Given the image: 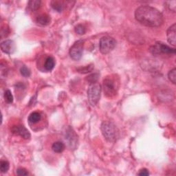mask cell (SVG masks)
Segmentation results:
<instances>
[{"label": "cell", "instance_id": "9a60e30c", "mask_svg": "<svg viewBox=\"0 0 176 176\" xmlns=\"http://www.w3.org/2000/svg\"><path fill=\"white\" fill-rule=\"evenodd\" d=\"M52 149L55 153H61L65 149V145L62 142H56L52 145Z\"/></svg>", "mask_w": 176, "mask_h": 176}, {"label": "cell", "instance_id": "277c9868", "mask_svg": "<svg viewBox=\"0 0 176 176\" xmlns=\"http://www.w3.org/2000/svg\"><path fill=\"white\" fill-rule=\"evenodd\" d=\"M101 93V86L98 83H93L89 85L88 89V98L89 103L95 106L100 100Z\"/></svg>", "mask_w": 176, "mask_h": 176}, {"label": "cell", "instance_id": "52a82bcc", "mask_svg": "<svg viewBox=\"0 0 176 176\" xmlns=\"http://www.w3.org/2000/svg\"><path fill=\"white\" fill-rule=\"evenodd\" d=\"M83 40H78L75 42L70 49V55L71 58L75 61L81 59L83 55Z\"/></svg>", "mask_w": 176, "mask_h": 176}, {"label": "cell", "instance_id": "44dd1931", "mask_svg": "<svg viewBox=\"0 0 176 176\" xmlns=\"http://www.w3.org/2000/svg\"><path fill=\"white\" fill-rule=\"evenodd\" d=\"M75 32H76L78 35H83L86 32V28L83 25L78 24L76 26V28H75Z\"/></svg>", "mask_w": 176, "mask_h": 176}, {"label": "cell", "instance_id": "4fadbf2b", "mask_svg": "<svg viewBox=\"0 0 176 176\" xmlns=\"http://www.w3.org/2000/svg\"><path fill=\"white\" fill-rule=\"evenodd\" d=\"M37 22L42 25V26H46V25H48L50 23V17L49 15H46V14H43V15H41L37 17Z\"/></svg>", "mask_w": 176, "mask_h": 176}, {"label": "cell", "instance_id": "d6986e66", "mask_svg": "<svg viewBox=\"0 0 176 176\" xmlns=\"http://www.w3.org/2000/svg\"><path fill=\"white\" fill-rule=\"evenodd\" d=\"M93 69H94V66H93V65H89V66H87L85 67H81L80 68H78V72L85 74V73L90 72Z\"/></svg>", "mask_w": 176, "mask_h": 176}, {"label": "cell", "instance_id": "8fae6325", "mask_svg": "<svg viewBox=\"0 0 176 176\" xmlns=\"http://www.w3.org/2000/svg\"><path fill=\"white\" fill-rule=\"evenodd\" d=\"M176 25L175 24L172 25L171 26L168 28L167 30V41L168 44L175 46V41H176Z\"/></svg>", "mask_w": 176, "mask_h": 176}, {"label": "cell", "instance_id": "484cf974", "mask_svg": "<svg viewBox=\"0 0 176 176\" xmlns=\"http://www.w3.org/2000/svg\"><path fill=\"white\" fill-rule=\"evenodd\" d=\"M17 174L18 175H28V172L24 168H19L17 170Z\"/></svg>", "mask_w": 176, "mask_h": 176}, {"label": "cell", "instance_id": "ffe728a7", "mask_svg": "<svg viewBox=\"0 0 176 176\" xmlns=\"http://www.w3.org/2000/svg\"><path fill=\"white\" fill-rule=\"evenodd\" d=\"M20 73L24 77H29L30 76V70L26 66H22L20 69Z\"/></svg>", "mask_w": 176, "mask_h": 176}, {"label": "cell", "instance_id": "6da1fadb", "mask_svg": "<svg viewBox=\"0 0 176 176\" xmlns=\"http://www.w3.org/2000/svg\"><path fill=\"white\" fill-rule=\"evenodd\" d=\"M135 18L139 23L149 27H159L164 21L163 14L149 6L138 7L135 11Z\"/></svg>", "mask_w": 176, "mask_h": 176}, {"label": "cell", "instance_id": "30bf717a", "mask_svg": "<svg viewBox=\"0 0 176 176\" xmlns=\"http://www.w3.org/2000/svg\"><path fill=\"white\" fill-rule=\"evenodd\" d=\"M15 44L13 40H6L1 44V49L2 52L7 54V55H11L15 52Z\"/></svg>", "mask_w": 176, "mask_h": 176}, {"label": "cell", "instance_id": "4316f807", "mask_svg": "<svg viewBox=\"0 0 176 176\" xmlns=\"http://www.w3.org/2000/svg\"><path fill=\"white\" fill-rule=\"evenodd\" d=\"M138 175L141 176H147L149 175V172L148 170L146 169V168H142V169L140 171Z\"/></svg>", "mask_w": 176, "mask_h": 176}, {"label": "cell", "instance_id": "7402d4cb", "mask_svg": "<svg viewBox=\"0 0 176 176\" xmlns=\"http://www.w3.org/2000/svg\"><path fill=\"white\" fill-rule=\"evenodd\" d=\"M4 99L8 103H12L13 102V96L10 90H6L4 93Z\"/></svg>", "mask_w": 176, "mask_h": 176}, {"label": "cell", "instance_id": "5b68a950", "mask_svg": "<svg viewBox=\"0 0 176 176\" xmlns=\"http://www.w3.org/2000/svg\"><path fill=\"white\" fill-rule=\"evenodd\" d=\"M116 42L115 39L110 37H103L100 40V51L103 55H106L112 52L116 46Z\"/></svg>", "mask_w": 176, "mask_h": 176}, {"label": "cell", "instance_id": "7a4b0ae2", "mask_svg": "<svg viewBox=\"0 0 176 176\" xmlns=\"http://www.w3.org/2000/svg\"><path fill=\"white\" fill-rule=\"evenodd\" d=\"M102 134L107 141L113 142L116 141L119 136V131L112 122L104 121L100 127Z\"/></svg>", "mask_w": 176, "mask_h": 176}, {"label": "cell", "instance_id": "5bb4252c", "mask_svg": "<svg viewBox=\"0 0 176 176\" xmlns=\"http://www.w3.org/2000/svg\"><path fill=\"white\" fill-rule=\"evenodd\" d=\"M55 61L53 57L49 56L45 59L44 67L46 71H51L53 70V68L55 67Z\"/></svg>", "mask_w": 176, "mask_h": 176}, {"label": "cell", "instance_id": "ba28073f", "mask_svg": "<svg viewBox=\"0 0 176 176\" xmlns=\"http://www.w3.org/2000/svg\"><path fill=\"white\" fill-rule=\"evenodd\" d=\"M65 138L68 142V145L70 148L74 149L77 147L78 143V136L71 127H67L65 133Z\"/></svg>", "mask_w": 176, "mask_h": 176}, {"label": "cell", "instance_id": "d4e9b609", "mask_svg": "<svg viewBox=\"0 0 176 176\" xmlns=\"http://www.w3.org/2000/svg\"><path fill=\"white\" fill-rule=\"evenodd\" d=\"M98 78H99V75L97 74H92L90 76L88 77L87 79L90 82V83H96L97 80H98Z\"/></svg>", "mask_w": 176, "mask_h": 176}, {"label": "cell", "instance_id": "7c38bea8", "mask_svg": "<svg viewBox=\"0 0 176 176\" xmlns=\"http://www.w3.org/2000/svg\"><path fill=\"white\" fill-rule=\"evenodd\" d=\"M41 120V115L40 113L37 112H32L28 116V122L30 124H37L39 121Z\"/></svg>", "mask_w": 176, "mask_h": 176}, {"label": "cell", "instance_id": "3957f363", "mask_svg": "<svg viewBox=\"0 0 176 176\" xmlns=\"http://www.w3.org/2000/svg\"><path fill=\"white\" fill-rule=\"evenodd\" d=\"M103 88L104 93L108 98H112L116 94L118 89V82L116 77H107L103 80Z\"/></svg>", "mask_w": 176, "mask_h": 176}, {"label": "cell", "instance_id": "ac0fdd59", "mask_svg": "<svg viewBox=\"0 0 176 176\" xmlns=\"http://www.w3.org/2000/svg\"><path fill=\"white\" fill-rule=\"evenodd\" d=\"M10 167V165L8 161L6 160H2L0 163V168H1V172L3 173H6L8 171Z\"/></svg>", "mask_w": 176, "mask_h": 176}, {"label": "cell", "instance_id": "cb8c5ba5", "mask_svg": "<svg viewBox=\"0 0 176 176\" xmlns=\"http://www.w3.org/2000/svg\"><path fill=\"white\" fill-rule=\"evenodd\" d=\"M165 3L167 5L168 9L171 11H173V13L175 12L176 10V2L175 1H171V2H166Z\"/></svg>", "mask_w": 176, "mask_h": 176}, {"label": "cell", "instance_id": "e0dca14e", "mask_svg": "<svg viewBox=\"0 0 176 176\" xmlns=\"http://www.w3.org/2000/svg\"><path fill=\"white\" fill-rule=\"evenodd\" d=\"M41 5V1L39 0H32L28 2V8H29L32 11L37 10Z\"/></svg>", "mask_w": 176, "mask_h": 176}, {"label": "cell", "instance_id": "9c48e42d", "mask_svg": "<svg viewBox=\"0 0 176 176\" xmlns=\"http://www.w3.org/2000/svg\"><path fill=\"white\" fill-rule=\"evenodd\" d=\"M11 131L13 134L21 136L24 139H30V134L29 131L23 125H15L11 129Z\"/></svg>", "mask_w": 176, "mask_h": 176}, {"label": "cell", "instance_id": "2e32d148", "mask_svg": "<svg viewBox=\"0 0 176 176\" xmlns=\"http://www.w3.org/2000/svg\"><path fill=\"white\" fill-rule=\"evenodd\" d=\"M51 6L54 10L59 13L62 12L64 9V5H63V2H59V1L51 2Z\"/></svg>", "mask_w": 176, "mask_h": 176}, {"label": "cell", "instance_id": "603a6c76", "mask_svg": "<svg viewBox=\"0 0 176 176\" xmlns=\"http://www.w3.org/2000/svg\"><path fill=\"white\" fill-rule=\"evenodd\" d=\"M168 78H169V80L173 83V84H175V83H176V70H175V68H174V69L171 70L169 72H168Z\"/></svg>", "mask_w": 176, "mask_h": 176}, {"label": "cell", "instance_id": "8992f818", "mask_svg": "<svg viewBox=\"0 0 176 176\" xmlns=\"http://www.w3.org/2000/svg\"><path fill=\"white\" fill-rule=\"evenodd\" d=\"M150 52L153 55H159L161 54L171 55L175 53V48H172L167 45H165L161 42H157L149 49Z\"/></svg>", "mask_w": 176, "mask_h": 176}]
</instances>
